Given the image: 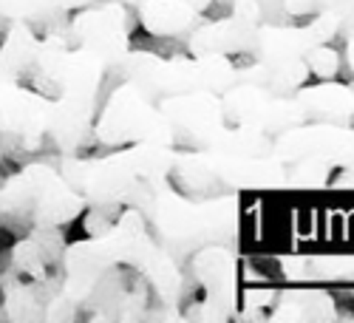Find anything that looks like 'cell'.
<instances>
[{"label":"cell","instance_id":"1","mask_svg":"<svg viewBox=\"0 0 354 323\" xmlns=\"http://www.w3.org/2000/svg\"><path fill=\"white\" fill-rule=\"evenodd\" d=\"M116 267H128L142 275L147 289L159 298L165 312H151L147 317L185 320L179 312L185 295V275L179 270V261L153 239L151 224L136 207H125L113 227L66 244L63 284L48 301L43 320H74L102 275Z\"/></svg>","mask_w":354,"mask_h":323},{"label":"cell","instance_id":"2","mask_svg":"<svg viewBox=\"0 0 354 323\" xmlns=\"http://www.w3.org/2000/svg\"><path fill=\"white\" fill-rule=\"evenodd\" d=\"M176 165V148L170 145L133 142L131 148L111 151L105 156L60 154L57 170L68 185L82 193L88 207H136L142 210L153 187L170 179Z\"/></svg>","mask_w":354,"mask_h":323},{"label":"cell","instance_id":"3","mask_svg":"<svg viewBox=\"0 0 354 323\" xmlns=\"http://www.w3.org/2000/svg\"><path fill=\"white\" fill-rule=\"evenodd\" d=\"M153 239L176 258H190L204 244H232L241 227V196L235 190L218 196H187L170 179L159 182L142 207Z\"/></svg>","mask_w":354,"mask_h":323},{"label":"cell","instance_id":"4","mask_svg":"<svg viewBox=\"0 0 354 323\" xmlns=\"http://www.w3.org/2000/svg\"><path fill=\"white\" fill-rule=\"evenodd\" d=\"M108 77V63L91 46H68L51 97L48 139L60 154H80V148L94 139L91 125L97 116V100L102 80Z\"/></svg>","mask_w":354,"mask_h":323},{"label":"cell","instance_id":"5","mask_svg":"<svg viewBox=\"0 0 354 323\" xmlns=\"http://www.w3.org/2000/svg\"><path fill=\"white\" fill-rule=\"evenodd\" d=\"M108 74L136 82L153 100L167 97V94L196 91V88H207V91L224 94L230 85L239 82V66L227 54L162 57L145 48H128V54Z\"/></svg>","mask_w":354,"mask_h":323},{"label":"cell","instance_id":"6","mask_svg":"<svg viewBox=\"0 0 354 323\" xmlns=\"http://www.w3.org/2000/svg\"><path fill=\"white\" fill-rule=\"evenodd\" d=\"M85 210L82 193L51 162L23 165L0 185V216H23L32 227H66Z\"/></svg>","mask_w":354,"mask_h":323},{"label":"cell","instance_id":"7","mask_svg":"<svg viewBox=\"0 0 354 323\" xmlns=\"http://www.w3.org/2000/svg\"><path fill=\"white\" fill-rule=\"evenodd\" d=\"M91 136L105 148H122V145H133V142L176 148V133L165 120V113L159 111L156 100L128 80L116 85L108 94L105 105L97 111Z\"/></svg>","mask_w":354,"mask_h":323},{"label":"cell","instance_id":"8","mask_svg":"<svg viewBox=\"0 0 354 323\" xmlns=\"http://www.w3.org/2000/svg\"><path fill=\"white\" fill-rule=\"evenodd\" d=\"M190 270L204 289V298L185 312V320L218 323L239 315V252L232 244H204L190 252Z\"/></svg>","mask_w":354,"mask_h":323},{"label":"cell","instance_id":"9","mask_svg":"<svg viewBox=\"0 0 354 323\" xmlns=\"http://www.w3.org/2000/svg\"><path fill=\"white\" fill-rule=\"evenodd\" d=\"M221 111L227 125H252L270 136L306 122L292 94H272L255 82L239 80L221 94Z\"/></svg>","mask_w":354,"mask_h":323},{"label":"cell","instance_id":"10","mask_svg":"<svg viewBox=\"0 0 354 323\" xmlns=\"http://www.w3.org/2000/svg\"><path fill=\"white\" fill-rule=\"evenodd\" d=\"M156 105L176 133V148H210L227 128L221 94L207 88L159 97Z\"/></svg>","mask_w":354,"mask_h":323},{"label":"cell","instance_id":"11","mask_svg":"<svg viewBox=\"0 0 354 323\" xmlns=\"http://www.w3.org/2000/svg\"><path fill=\"white\" fill-rule=\"evenodd\" d=\"M351 145H354V125L301 122L272 136V156L286 165L301 159H323L335 170H340L351 159Z\"/></svg>","mask_w":354,"mask_h":323},{"label":"cell","instance_id":"12","mask_svg":"<svg viewBox=\"0 0 354 323\" xmlns=\"http://www.w3.org/2000/svg\"><path fill=\"white\" fill-rule=\"evenodd\" d=\"M51 120V97L23 82H0V133L17 142L20 151L43 148Z\"/></svg>","mask_w":354,"mask_h":323},{"label":"cell","instance_id":"13","mask_svg":"<svg viewBox=\"0 0 354 323\" xmlns=\"http://www.w3.org/2000/svg\"><path fill=\"white\" fill-rule=\"evenodd\" d=\"M343 35V23L335 15H315L312 23H261L247 57L252 60H298L320 43H332Z\"/></svg>","mask_w":354,"mask_h":323},{"label":"cell","instance_id":"14","mask_svg":"<svg viewBox=\"0 0 354 323\" xmlns=\"http://www.w3.org/2000/svg\"><path fill=\"white\" fill-rule=\"evenodd\" d=\"M258 23L247 20L244 15L232 12L218 20H198L187 32V54L201 57V54H250L252 40H255Z\"/></svg>","mask_w":354,"mask_h":323},{"label":"cell","instance_id":"15","mask_svg":"<svg viewBox=\"0 0 354 323\" xmlns=\"http://www.w3.org/2000/svg\"><path fill=\"white\" fill-rule=\"evenodd\" d=\"M306 122H332V125H354V85L340 80L304 82L292 94Z\"/></svg>","mask_w":354,"mask_h":323},{"label":"cell","instance_id":"16","mask_svg":"<svg viewBox=\"0 0 354 323\" xmlns=\"http://www.w3.org/2000/svg\"><path fill=\"white\" fill-rule=\"evenodd\" d=\"M111 32H133L131 9L116 3V0H100V3L74 9V15L66 23V37L71 46L100 35H111Z\"/></svg>","mask_w":354,"mask_h":323},{"label":"cell","instance_id":"17","mask_svg":"<svg viewBox=\"0 0 354 323\" xmlns=\"http://www.w3.org/2000/svg\"><path fill=\"white\" fill-rule=\"evenodd\" d=\"M337 304L326 289L320 286H292L283 289L267 320H337Z\"/></svg>","mask_w":354,"mask_h":323},{"label":"cell","instance_id":"18","mask_svg":"<svg viewBox=\"0 0 354 323\" xmlns=\"http://www.w3.org/2000/svg\"><path fill=\"white\" fill-rule=\"evenodd\" d=\"M35 51H37L35 26L12 20L3 43H0V82H23L26 77L35 80L37 74Z\"/></svg>","mask_w":354,"mask_h":323},{"label":"cell","instance_id":"19","mask_svg":"<svg viewBox=\"0 0 354 323\" xmlns=\"http://www.w3.org/2000/svg\"><path fill=\"white\" fill-rule=\"evenodd\" d=\"M136 20L151 37H182L201 20L187 0H145Z\"/></svg>","mask_w":354,"mask_h":323},{"label":"cell","instance_id":"20","mask_svg":"<svg viewBox=\"0 0 354 323\" xmlns=\"http://www.w3.org/2000/svg\"><path fill=\"white\" fill-rule=\"evenodd\" d=\"M0 292H3V315L6 320H43L51 295L35 281L23 278L17 270L0 273Z\"/></svg>","mask_w":354,"mask_h":323},{"label":"cell","instance_id":"21","mask_svg":"<svg viewBox=\"0 0 354 323\" xmlns=\"http://www.w3.org/2000/svg\"><path fill=\"white\" fill-rule=\"evenodd\" d=\"M239 80L255 82L272 94H295L312 80V74L306 60L298 57V60H252L250 66H239Z\"/></svg>","mask_w":354,"mask_h":323},{"label":"cell","instance_id":"22","mask_svg":"<svg viewBox=\"0 0 354 323\" xmlns=\"http://www.w3.org/2000/svg\"><path fill=\"white\" fill-rule=\"evenodd\" d=\"M68 15L60 0H0V17L23 20L28 26H43L46 32H60L66 35Z\"/></svg>","mask_w":354,"mask_h":323},{"label":"cell","instance_id":"23","mask_svg":"<svg viewBox=\"0 0 354 323\" xmlns=\"http://www.w3.org/2000/svg\"><path fill=\"white\" fill-rule=\"evenodd\" d=\"M207 151L230 156H267L272 154V136L252 125H227Z\"/></svg>","mask_w":354,"mask_h":323},{"label":"cell","instance_id":"24","mask_svg":"<svg viewBox=\"0 0 354 323\" xmlns=\"http://www.w3.org/2000/svg\"><path fill=\"white\" fill-rule=\"evenodd\" d=\"M335 167L323 159H301L286 165V190H323L329 187Z\"/></svg>","mask_w":354,"mask_h":323},{"label":"cell","instance_id":"25","mask_svg":"<svg viewBox=\"0 0 354 323\" xmlns=\"http://www.w3.org/2000/svg\"><path fill=\"white\" fill-rule=\"evenodd\" d=\"M283 15L304 17V15H335L343 23V35L354 28V0H283Z\"/></svg>","mask_w":354,"mask_h":323},{"label":"cell","instance_id":"26","mask_svg":"<svg viewBox=\"0 0 354 323\" xmlns=\"http://www.w3.org/2000/svg\"><path fill=\"white\" fill-rule=\"evenodd\" d=\"M304 60H306V66H309V74L317 77V80H332V77H337V71H340V54H337L329 43H320V46H315L312 51H306Z\"/></svg>","mask_w":354,"mask_h":323},{"label":"cell","instance_id":"27","mask_svg":"<svg viewBox=\"0 0 354 323\" xmlns=\"http://www.w3.org/2000/svg\"><path fill=\"white\" fill-rule=\"evenodd\" d=\"M60 3H63L66 12H74V9H82V6H88V3H100V0H60ZM116 3H122V6H128V9L136 12V9L145 3V0H116Z\"/></svg>","mask_w":354,"mask_h":323},{"label":"cell","instance_id":"28","mask_svg":"<svg viewBox=\"0 0 354 323\" xmlns=\"http://www.w3.org/2000/svg\"><path fill=\"white\" fill-rule=\"evenodd\" d=\"M329 185H335V187H354V170L340 167V176H337V179H332Z\"/></svg>","mask_w":354,"mask_h":323},{"label":"cell","instance_id":"29","mask_svg":"<svg viewBox=\"0 0 354 323\" xmlns=\"http://www.w3.org/2000/svg\"><path fill=\"white\" fill-rule=\"evenodd\" d=\"M346 63L354 71V28H348V32H346Z\"/></svg>","mask_w":354,"mask_h":323},{"label":"cell","instance_id":"30","mask_svg":"<svg viewBox=\"0 0 354 323\" xmlns=\"http://www.w3.org/2000/svg\"><path fill=\"white\" fill-rule=\"evenodd\" d=\"M187 3H190V6H193L198 15H204V12H207V9L216 3V0H187Z\"/></svg>","mask_w":354,"mask_h":323},{"label":"cell","instance_id":"31","mask_svg":"<svg viewBox=\"0 0 354 323\" xmlns=\"http://www.w3.org/2000/svg\"><path fill=\"white\" fill-rule=\"evenodd\" d=\"M0 159H3V142H0Z\"/></svg>","mask_w":354,"mask_h":323}]
</instances>
